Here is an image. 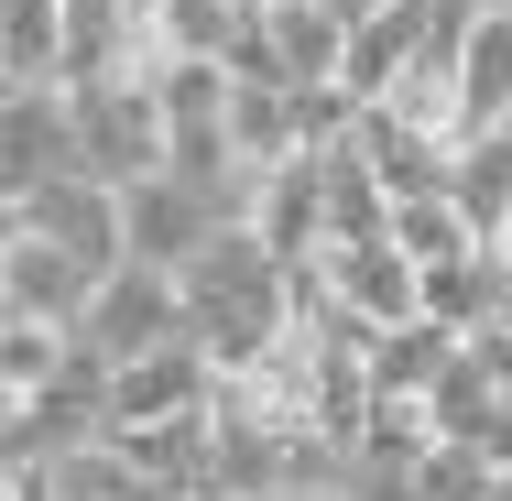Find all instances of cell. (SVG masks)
<instances>
[{"label":"cell","mask_w":512,"mask_h":501,"mask_svg":"<svg viewBox=\"0 0 512 501\" xmlns=\"http://www.w3.org/2000/svg\"><path fill=\"white\" fill-rule=\"evenodd\" d=\"M186 316H197V338L218 349V371H240V360H262L295 327V262L262 229H218L197 262H186Z\"/></svg>","instance_id":"cell-1"},{"label":"cell","mask_w":512,"mask_h":501,"mask_svg":"<svg viewBox=\"0 0 512 501\" xmlns=\"http://www.w3.org/2000/svg\"><path fill=\"white\" fill-rule=\"evenodd\" d=\"M66 99H77L88 175H109V186L164 175V77H77Z\"/></svg>","instance_id":"cell-2"},{"label":"cell","mask_w":512,"mask_h":501,"mask_svg":"<svg viewBox=\"0 0 512 501\" xmlns=\"http://www.w3.org/2000/svg\"><path fill=\"white\" fill-rule=\"evenodd\" d=\"M109 436V360L77 338V360L44 382V393L11 403V436H0V469H44V458H66V447H99Z\"/></svg>","instance_id":"cell-3"},{"label":"cell","mask_w":512,"mask_h":501,"mask_svg":"<svg viewBox=\"0 0 512 501\" xmlns=\"http://www.w3.org/2000/svg\"><path fill=\"white\" fill-rule=\"evenodd\" d=\"M131 197V262H164V273H186L218 229H240V186H197V175H142V186H120Z\"/></svg>","instance_id":"cell-4"},{"label":"cell","mask_w":512,"mask_h":501,"mask_svg":"<svg viewBox=\"0 0 512 501\" xmlns=\"http://www.w3.org/2000/svg\"><path fill=\"white\" fill-rule=\"evenodd\" d=\"M77 338L99 349L109 371L142 360V349H164V338H197V316H186V273H164V262H120L99 295H88V327H77Z\"/></svg>","instance_id":"cell-5"},{"label":"cell","mask_w":512,"mask_h":501,"mask_svg":"<svg viewBox=\"0 0 512 501\" xmlns=\"http://www.w3.org/2000/svg\"><path fill=\"white\" fill-rule=\"evenodd\" d=\"M88 164V142H77V99L66 88H0V197H44V186H66Z\"/></svg>","instance_id":"cell-6"},{"label":"cell","mask_w":512,"mask_h":501,"mask_svg":"<svg viewBox=\"0 0 512 501\" xmlns=\"http://www.w3.org/2000/svg\"><path fill=\"white\" fill-rule=\"evenodd\" d=\"M11 218H22V229H44L55 251H77V262H88L99 284L120 273V262H131V197H120L109 175H88V164H77L66 186H44V197H22Z\"/></svg>","instance_id":"cell-7"},{"label":"cell","mask_w":512,"mask_h":501,"mask_svg":"<svg viewBox=\"0 0 512 501\" xmlns=\"http://www.w3.org/2000/svg\"><path fill=\"white\" fill-rule=\"evenodd\" d=\"M197 403H218V349L207 338H164V349H142V360L109 371V436L153 425V414H197Z\"/></svg>","instance_id":"cell-8"},{"label":"cell","mask_w":512,"mask_h":501,"mask_svg":"<svg viewBox=\"0 0 512 501\" xmlns=\"http://www.w3.org/2000/svg\"><path fill=\"white\" fill-rule=\"evenodd\" d=\"M88 295H99V273H88L77 251H55L44 229H22V218H11V240H0V316L88 327Z\"/></svg>","instance_id":"cell-9"},{"label":"cell","mask_w":512,"mask_h":501,"mask_svg":"<svg viewBox=\"0 0 512 501\" xmlns=\"http://www.w3.org/2000/svg\"><path fill=\"white\" fill-rule=\"evenodd\" d=\"M66 33H77V0H0V77L66 88Z\"/></svg>","instance_id":"cell-10"},{"label":"cell","mask_w":512,"mask_h":501,"mask_svg":"<svg viewBox=\"0 0 512 501\" xmlns=\"http://www.w3.org/2000/svg\"><path fill=\"white\" fill-rule=\"evenodd\" d=\"M425 33H436V0H393V11L349 22V88H360V99H382L414 55H425Z\"/></svg>","instance_id":"cell-11"},{"label":"cell","mask_w":512,"mask_h":501,"mask_svg":"<svg viewBox=\"0 0 512 501\" xmlns=\"http://www.w3.org/2000/svg\"><path fill=\"white\" fill-rule=\"evenodd\" d=\"M44 480H55V501H186L164 491L120 436H99V447H66V458H44Z\"/></svg>","instance_id":"cell-12"},{"label":"cell","mask_w":512,"mask_h":501,"mask_svg":"<svg viewBox=\"0 0 512 501\" xmlns=\"http://www.w3.org/2000/svg\"><path fill=\"white\" fill-rule=\"evenodd\" d=\"M458 88H469V131H502L512 120V11H469Z\"/></svg>","instance_id":"cell-13"},{"label":"cell","mask_w":512,"mask_h":501,"mask_svg":"<svg viewBox=\"0 0 512 501\" xmlns=\"http://www.w3.org/2000/svg\"><path fill=\"white\" fill-rule=\"evenodd\" d=\"M447 197L480 218V240L502 229V207H512V131H469V142H458V164H447Z\"/></svg>","instance_id":"cell-14"},{"label":"cell","mask_w":512,"mask_h":501,"mask_svg":"<svg viewBox=\"0 0 512 501\" xmlns=\"http://www.w3.org/2000/svg\"><path fill=\"white\" fill-rule=\"evenodd\" d=\"M77 360V327H55V316H0V393H44L55 371Z\"/></svg>","instance_id":"cell-15"},{"label":"cell","mask_w":512,"mask_h":501,"mask_svg":"<svg viewBox=\"0 0 512 501\" xmlns=\"http://www.w3.org/2000/svg\"><path fill=\"white\" fill-rule=\"evenodd\" d=\"M393 240H404L414 262L436 273V262H458V251H480V218H469V207L447 197V186H436V197H404V207H393Z\"/></svg>","instance_id":"cell-16"},{"label":"cell","mask_w":512,"mask_h":501,"mask_svg":"<svg viewBox=\"0 0 512 501\" xmlns=\"http://www.w3.org/2000/svg\"><path fill=\"white\" fill-rule=\"evenodd\" d=\"M502 458L491 447H458V436H436L425 447V469H414V501H502Z\"/></svg>","instance_id":"cell-17"},{"label":"cell","mask_w":512,"mask_h":501,"mask_svg":"<svg viewBox=\"0 0 512 501\" xmlns=\"http://www.w3.org/2000/svg\"><path fill=\"white\" fill-rule=\"evenodd\" d=\"M240 11H251V0H164V44H175V66H186V55H218V66H229Z\"/></svg>","instance_id":"cell-18"},{"label":"cell","mask_w":512,"mask_h":501,"mask_svg":"<svg viewBox=\"0 0 512 501\" xmlns=\"http://www.w3.org/2000/svg\"><path fill=\"white\" fill-rule=\"evenodd\" d=\"M0 501H55V480L44 469H0Z\"/></svg>","instance_id":"cell-19"},{"label":"cell","mask_w":512,"mask_h":501,"mask_svg":"<svg viewBox=\"0 0 512 501\" xmlns=\"http://www.w3.org/2000/svg\"><path fill=\"white\" fill-rule=\"evenodd\" d=\"M262 501H360L349 480H295V491H262Z\"/></svg>","instance_id":"cell-20"},{"label":"cell","mask_w":512,"mask_h":501,"mask_svg":"<svg viewBox=\"0 0 512 501\" xmlns=\"http://www.w3.org/2000/svg\"><path fill=\"white\" fill-rule=\"evenodd\" d=\"M327 11H338V22H371V11H393V0H327Z\"/></svg>","instance_id":"cell-21"},{"label":"cell","mask_w":512,"mask_h":501,"mask_svg":"<svg viewBox=\"0 0 512 501\" xmlns=\"http://www.w3.org/2000/svg\"><path fill=\"white\" fill-rule=\"evenodd\" d=\"M458 11H512V0H458Z\"/></svg>","instance_id":"cell-22"},{"label":"cell","mask_w":512,"mask_h":501,"mask_svg":"<svg viewBox=\"0 0 512 501\" xmlns=\"http://www.w3.org/2000/svg\"><path fill=\"white\" fill-rule=\"evenodd\" d=\"M186 501H240V491H186Z\"/></svg>","instance_id":"cell-23"},{"label":"cell","mask_w":512,"mask_h":501,"mask_svg":"<svg viewBox=\"0 0 512 501\" xmlns=\"http://www.w3.org/2000/svg\"><path fill=\"white\" fill-rule=\"evenodd\" d=\"M251 11H295V0H251Z\"/></svg>","instance_id":"cell-24"},{"label":"cell","mask_w":512,"mask_h":501,"mask_svg":"<svg viewBox=\"0 0 512 501\" xmlns=\"http://www.w3.org/2000/svg\"><path fill=\"white\" fill-rule=\"evenodd\" d=\"M502 501H512V480H502Z\"/></svg>","instance_id":"cell-25"},{"label":"cell","mask_w":512,"mask_h":501,"mask_svg":"<svg viewBox=\"0 0 512 501\" xmlns=\"http://www.w3.org/2000/svg\"><path fill=\"white\" fill-rule=\"evenodd\" d=\"M502 131H512V120H502Z\"/></svg>","instance_id":"cell-26"}]
</instances>
